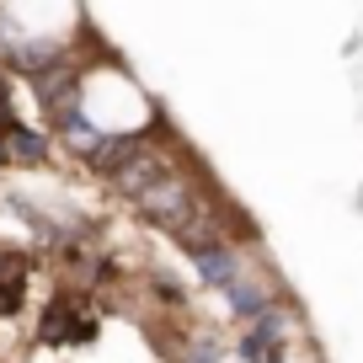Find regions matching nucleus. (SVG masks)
Returning a JSON list of instances; mask_svg holds the SVG:
<instances>
[{
	"mask_svg": "<svg viewBox=\"0 0 363 363\" xmlns=\"http://www.w3.org/2000/svg\"><path fill=\"white\" fill-rule=\"evenodd\" d=\"M65 118L69 134L102 150H139L166 128L160 102L118 54H86L65 69Z\"/></svg>",
	"mask_w": 363,
	"mask_h": 363,
	"instance_id": "f257e3e1",
	"label": "nucleus"
},
{
	"mask_svg": "<svg viewBox=\"0 0 363 363\" xmlns=\"http://www.w3.org/2000/svg\"><path fill=\"white\" fill-rule=\"evenodd\" d=\"M91 16L80 6H0V54L11 59L22 75L48 80V69L65 75L69 65H80L91 48Z\"/></svg>",
	"mask_w": 363,
	"mask_h": 363,
	"instance_id": "f03ea898",
	"label": "nucleus"
}]
</instances>
